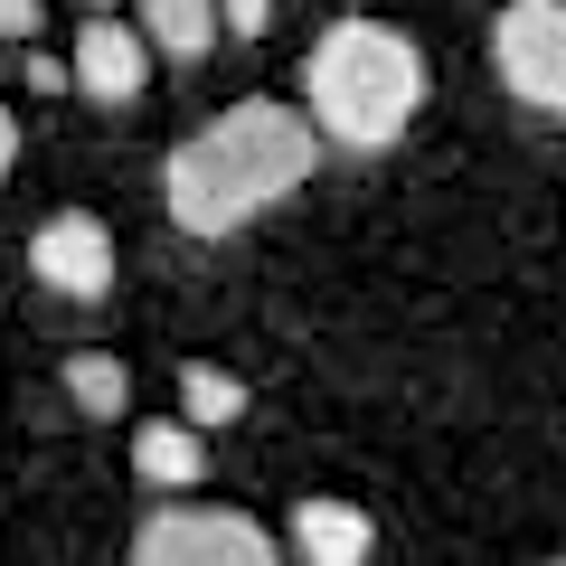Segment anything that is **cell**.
Wrapping results in <instances>:
<instances>
[{"instance_id":"obj_13","label":"cell","mask_w":566,"mask_h":566,"mask_svg":"<svg viewBox=\"0 0 566 566\" xmlns=\"http://www.w3.org/2000/svg\"><path fill=\"white\" fill-rule=\"evenodd\" d=\"M48 29V0H0V48H20Z\"/></svg>"},{"instance_id":"obj_16","label":"cell","mask_w":566,"mask_h":566,"mask_svg":"<svg viewBox=\"0 0 566 566\" xmlns=\"http://www.w3.org/2000/svg\"><path fill=\"white\" fill-rule=\"evenodd\" d=\"M85 10H123V0H85Z\"/></svg>"},{"instance_id":"obj_10","label":"cell","mask_w":566,"mask_h":566,"mask_svg":"<svg viewBox=\"0 0 566 566\" xmlns=\"http://www.w3.org/2000/svg\"><path fill=\"white\" fill-rule=\"evenodd\" d=\"M66 406H76V416H123V406H133V368L104 359V349H76V359H66Z\"/></svg>"},{"instance_id":"obj_9","label":"cell","mask_w":566,"mask_h":566,"mask_svg":"<svg viewBox=\"0 0 566 566\" xmlns=\"http://www.w3.org/2000/svg\"><path fill=\"white\" fill-rule=\"evenodd\" d=\"M133 472H142V482H161V491H189L208 472L199 424H142V434H133Z\"/></svg>"},{"instance_id":"obj_12","label":"cell","mask_w":566,"mask_h":566,"mask_svg":"<svg viewBox=\"0 0 566 566\" xmlns=\"http://www.w3.org/2000/svg\"><path fill=\"white\" fill-rule=\"evenodd\" d=\"M20 76H29V95H66V85H76V66H66V57H48V48H29V57H20Z\"/></svg>"},{"instance_id":"obj_18","label":"cell","mask_w":566,"mask_h":566,"mask_svg":"<svg viewBox=\"0 0 566 566\" xmlns=\"http://www.w3.org/2000/svg\"><path fill=\"white\" fill-rule=\"evenodd\" d=\"M0 66H10V48H0Z\"/></svg>"},{"instance_id":"obj_6","label":"cell","mask_w":566,"mask_h":566,"mask_svg":"<svg viewBox=\"0 0 566 566\" xmlns=\"http://www.w3.org/2000/svg\"><path fill=\"white\" fill-rule=\"evenodd\" d=\"M29 274H39L48 293H66V303L114 293V237H104V218H85V208L48 218L39 237H29Z\"/></svg>"},{"instance_id":"obj_14","label":"cell","mask_w":566,"mask_h":566,"mask_svg":"<svg viewBox=\"0 0 566 566\" xmlns=\"http://www.w3.org/2000/svg\"><path fill=\"white\" fill-rule=\"evenodd\" d=\"M218 20H227V39H264L274 29V0H218Z\"/></svg>"},{"instance_id":"obj_3","label":"cell","mask_w":566,"mask_h":566,"mask_svg":"<svg viewBox=\"0 0 566 566\" xmlns=\"http://www.w3.org/2000/svg\"><path fill=\"white\" fill-rule=\"evenodd\" d=\"M491 66L520 104L566 123V0H510L491 20Z\"/></svg>"},{"instance_id":"obj_15","label":"cell","mask_w":566,"mask_h":566,"mask_svg":"<svg viewBox=\"0 0 566 566\" xmlns=\"http://www.w3.org/2000/svg\"><path fill=\"white\" fill-rule=\"evenodd\" d=\"M10 161H20V123L0 114V170H10Z\"/></svg>"},{"instance_id":"obj_5","label":"cell","mask_w":566,"mask_h":566,"mask_svg":"<svg viewBox=\"0 0 566 566\" xmlns=\"http://www.w3.org/2000/svg\"><path fill=\"white\" fill-rule=\"evenodd\" d=\"M66 66H76V95L142 104V85H151V39H142V20H123V10H95V20L76 29V48H66Z\"/></svg>"},{"instance_id":"obj_11","label":"cell","mask_w":566,"mask_h":566,"mask_svg":"<svg viewBox=\"0 0 566 566\" xmlns=\"http://www.w3.org/2000/svg\"><path fill=\"white\" fill-rule=\"evenodd\" d=\"M180 416L199 424V434H208V424H237V416H245V378H237V368L189 359V368H180Z\"/></svg>"},{"instance_id":"obj_7","label":"cell","mask_w":566,"mask_h":566,"mask_svg":"<svg viewBox=\"0 0 566 566\" xmlns=\"http://www.w3.org/2000/svg\"><path fill=\"white\" fill-rule=\"evenodd\" d=\"M368 547H378L368 510H349V501H303L293 510V557L303 566H368Z\"/></svg>"},{"instance_id":"obj_2","label":"cell","mask_w":566,"mask_h":566,"mask_svg":"<svg viewBox=\"0 0 566 566\" xmlns=\"http://www.w3.org/2000/svg\"><path fill=\"white\" fill-rule=\"evenodd\" d=\"M424 48L406 39V29L368 20V10H349V20L322 29V48L303 57V104L312 123H322L340 151H387V142L416 123L424 104Z\"/></svg>"},{"instance_id":"obj_17","label":"cell","mask_w":566,"mask_h":566,"mask_svg":"<svg viewBox=\"0 0 566 566\" xmlns=\"http://www.w3.org/2000/svg\"><path fill=\"white\" fill-rule=\"evenodd\" d=\"M340 10H368V0H340Z\"/></svg>"},{"instance_id":"obj_4","label":"cell","mask_w":566,"mask_h":566,"mask_svg":"<svg viewBox=\"0 0 566 566\" xmlns=\"http://www.w3.org/2000/svg\"><path fill=\"white\" fill-rule=\"evenodd\" d=\"M133 566H274V538L245 510H161L142 520Z\"/></svg>"},{"instance_id":"obj_8","label":"cell","mask_w":566,"mask_h":566,"mask_svg":"<svg viewBox=\"0 0 566 566\" xmlns=\"http://www.w3.org/2000/svg\"><path fill=\"white\" fill-rule=\"evenodd\" d=\"M133 20H142V39H151V57H170V66H199L208 48L227 39L218 0H142Z\"/></svg>"},{"instance_id":"obj_1","label":"cell","mask_w":566,"mask_h":566,"mask_svg":"<svg viewBox=\"0 0 566 566\" xmlns=\"http://www.w3.org/2000/svg\"><path fill=\"white\" fill-rule=\"evenodd\" d=\"M312 161H322V123L274 95H245L161 161V199L189 237H237L255 208L293 199L312 180Z\"/></svg>"}]
</instances>
